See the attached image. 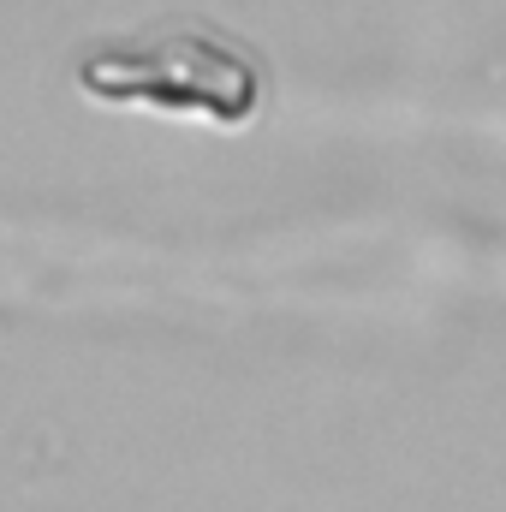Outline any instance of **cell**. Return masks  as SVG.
Returning a JSON list of instances; mask_svg holds the SVG:
<instances>
[{"label":"cell","instance_id":"cell-1","mask_svg":"<svg viewBox=\"0 0 506 512\" xmlns=\"http://www.w3.org/2000/svg\"><path fill=\"white\" fill-rule=\"evenodd\" d=\"M262 54L245 36L209 18H149L126 36L78 54V90L114 108L155 114H203L221 126L251 120L262 102Z\"/></svg>","mask_w":506,"mask_h":512}]
</instances>
